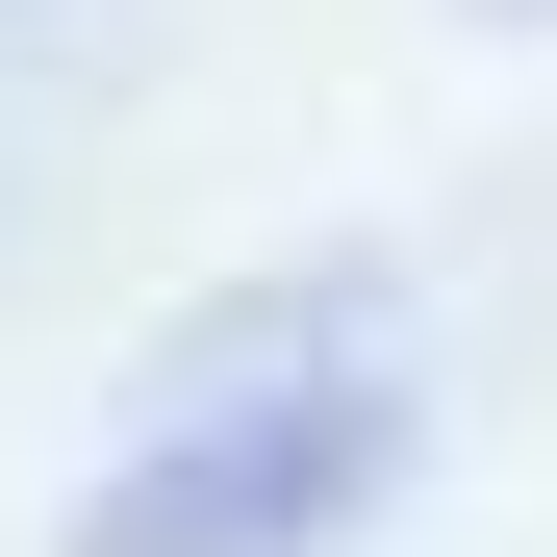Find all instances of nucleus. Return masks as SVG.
<instances>
[{
	"label": "nucleus",
	"mask_w": 557,
	"mask_h": 557,
	"mask_svg": "<svg viewBox=\"0 0 557 557\" xmlns=\"http://www.w3.org/2000/svg\"><path fill=\"white\" fill-rule=\"evenodd\" d=\"M406 482V381L381 355H330V381H228L203 431H152L102 507H76V557H305Z\"/></svg>",
	"instance_id": "obj_1"
}]
</instances>
